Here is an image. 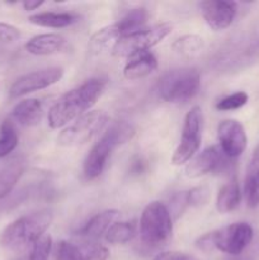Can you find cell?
Wrapping results in <instances>:
<instances>
[{
	"label": "cell",
	"instance_id": "1",
	"mask_svg": "<svg viewBox=\"0 0 259 260\" xmlns=\"http://www.w3.org/2000/svg\"><path fill=\"white\" fill-rule=\"evenodd\" d=\"M104 90V81L90 79L78 88L63 94L48 111V124L58 129L78 119L91 108Z\"/></svg>",
	"mask_w": 259,
	"mask_h": 260
},
{
	"label": "cell",
	"instance_id": "2",
	"mask_svg": "<svg viewBox=\"0 0 259 260\" xmlns=\"http://www.w3.org/2000/svg\"><path fill=\"white\" fill-rule=\"evenodd\" d=\"M52 221L53 215L48 210L22 216L2 231L0 245L9 251L24 253L45 235Z\"/></svg>",
	"mask_w": 259,
	"mask_h": 260
},
{
	"label": "cell",
	"instance_id": "3",
	"mask_svg": "<svg viewBox=\"0 0 259 260\" xmlns=\"http://www.w3.org/2000/svg\"><path fill=\"white\" fill-rule=\"evenodd\" d=\"M134 135L135 129L127 122L119 121L111 124L86 155L84 160V175L88 179H95L96 177H99L103 173L114 149L119 145L126 144Z\"/></svg>",
	"mask_w": 259,
	"mask_h": 260
},
{
	"label": "cell",
	"instance_id": "4",
	"mask_svg": "<svg viewBox=\"0 0 259 260\" xmlns=\"http://www.w3.org/2000/svg\"><path fill=\"white\" fill-rule=\"evenodd\" d=\"M173 233L170 211L164 203H149L142 211L140 218L141 241L149 248H159L169 241Z\"/></svg>",
	"mask_w": 259,
	"mask_h": 260
},
{
	"label": "cell",
	"instance_id": "5",
	"mask_svg": "<svg viewBox=\"0 0 259 260\" xmlns=\"http://www.w3.org/2000/svg\"><path fill=\"white\" fill-rule=\"evenodd\" d=\"M200 86V73L193 68H182L164 74L157 84V91L163 101L185 103L197 95Z\"/></svg>",
	"mask_w": 259,
	"mask_h": 260
},
{
	"label": "cell",
	"instance_id": "6",
	"mask_svg": "<svg viewBox=\"0 0 259 260\" xmlns=\"http://www.w3.org/2000/svg\"><path fill=\"white\" fill-rule=\"evenodd\" d=\"M259 58V37L249 36L235 40L218 52L215 63L218 70L236 71L251 65Z\"/></svg>",
	"mask_w": 259,
	"mask_h": 260
},
{
	"label": "cell",
	"instance_id": "7",
	"mask_svg": "<svg viewBox=\"0 0 259 260\" xmlns=\"http://www.w3.org/2000/svg\"><path fill=\"white\" fill-rule=\"evenodd\" d=\"M107 121H108V116L103 111L86 112L58 135V145L65 147H74L86 144L99 131H102Z\"/></svg>",
	"mask_w": 259,
	"mask_h": 260
},
{
	"label": "cell",
	"instance_id": "8",
	"mask_svg": "<svg viewBox=\"0 0 259 260\" xmlns=\"http://www.w3.org/2000/svg\"><path fill=\"white\" fill-rule=\"evenodd\" d=\"M172 32V25L168 23L154 25L149 29H142L122 37L112 52L118 57H131L140 52H146L150 48L161 42Z\"/></svg>",
	"mask_w": 259,
	"mask_h": 260
},
{
	"label": "cell",
	"instance_id": "9",
	"mask_svg": "<svg viewBox=\"0 0 259 260\" xmlns=\"http://www.w3.org/2000/svg\"><path fill=\"white\" fill-rule=\"evenodd\" d=\"M254 230L249 223L236 222L210 233L213 250L222 251L231 256H239L253 241Z\"/></svg>",
	"mask_w": 259,
	"mask_h": 260
},
{
	"label": "cell",
	"instance_id": "10",
	"mask_svg": "<svg viewBox=\"0 0 259 260\" xmlns=\"http://www.w3.org/2000/svg\"><path fill=\"white\" fill-rule=\"evenodd\" d=\"M201 129H202V111L198 106L193 107L187 113L183 124L182 139L173 154L174 165L189 161L201 146Z\"/></svg>",
	"mask_w": 259,
	"mask_h": 260
},
{
	"label": "cell",
	"instance_id": "11",
	"mask_svg": "<svg viewBox=\"0 0 259 260\" xmlns=\"http://www.w3.org/2000/svg\"><path fill=\"white\" fill-rule=\"evenodd\" d=\"M63 70L61 68H46L32 71L18 78L9 89V96L12 99L20 98L33 91L42 90L61 80Z\"/></svg>",
	"mask_w": 259,
	"mask_h": 260
},
{
	"label": "cell",
	"instance_id": "12",
	"mask_svg": "<svg viewBox=\"0 0 259 260\" xmlns=\"http://www.w3.org/2000/svg\"><path fill=\"white\" fill-rule=\"evenodd\" d=\"M53 260H107L109 251L96 241L62 240L52 248Z\"/></svg>",
	"mask_w": 259,
	"mask_h": 260
},
{
	"label": "cell",
	"instance_id": "13",
	"mask_svg": "<svg viewBox=\"0 0 259 260\" xmlns=\"http://www.w3.org/2000/svg\"><path fill=\"white\" fill-rule=\"evenodd\" d=\"M217 136L220 149L230 159L240 156L246 149L248 137L245 128L235 119H225L217 127Z\"/></svg>",
	"mask_w": 259,
	"mask_h": 260
},
{
	"label": "cell",
	"instance_id": "14",
	"mask_svg": "<svg viewBox=\"0 0 259 260\" xmlns=\"http://www.w3.org/2000/svg\"><path fill=\"white\" fill-rule=\"evenodd\" d=\"M201 14L213 30H223L233 24L236 15V4L225 0H206L200 4Z\"/></svg>",
	"mask_w": 259,
	"mask_h": 260
},
{
	"label": "cell",
	"instance_id": "15",
	"mask_svg": "<svg viewBox=\"0 0 259 260\" xmlns=\"http://www.w3.org/2000/svg\"><path fill=\"white\" fill-rule=\"evenodd\" d=\"M230 157L226 156L220 147L211 146L203 150L185 168V174L189 178H200L208 173L217 172L228 165V160Z\"/></svg>",
	"mask_w": 259,
	"mask_h": 260
},
{
	"label": "cell",
	"instance_id": "16",
	"mask_svg": "<svg viewBox=\"0 0 259 260\" xmlns=\"http://www.w3.org/2000/svg\"><path fill=\"white\" fill-rule=\"evenodd\" d=\"M25 50L36 56H48L68 50V41L56 33H43L35 36L25 43Z\"/></svg>",
	"mask_w": 259,
	"mask_h": 260
},
{
	"label": "cell",
	"instance_id": "17",
	"mask_svg": "<svg viewBox=\"0 0 259 260\" xmlns=\"http://www.w3.org/2000/svg\"><path fill=\"white\" fill-rule=\"evenodd\" d=\"M119 216L117 210H106L96 213L94 217H91L83 228L80 229L79 234L85 238V240L96 241L101 236L106 235L108 229L111 228Z\"/></svg>",
	"mask_w": 259,
	"mask_h": 260
},
{
	"label": "cell",
	"instance_id": "18",
	"mask_svg": "<svg viewBox=\"0 0 259 260\" xmlns=\"http://www.w3.org/2000/svg\"><path fill=\"white\" fill-rule=\"evenodd\" d=\"M43 108L38 99L28 98L15 104L12 111V118L15 123L23 127H33L42 119Z\"/></svg>",
	"mask_w": 259,
	"mask_h": 260
},
{
	"label": "cell",
	"instance_id": "19",
	"mask_svg": "<svg viewBox=\"0 0 259 260\" xmlns=\"http://www.w3.org/2000/svg\"><path fill=\"white\" fill-rule=\"evenodd\" d=\"M25 170V161L22 157H13L0 168V201L12 193Z\"/></svg>",
	"mask_w": 259,
	"mask_h": 260
},
{
	"label": "cell",
	"instance_id": "20",
	"mask_svg": "<svg viewBox=\"0 0 259 260\" xmlns=\"http://www.w3.org/2000/svg\"><path fill=\"white\" fill-rule=\"evenodd\" d=\"M157 68V60L150 51L140 52L131 56L123 70L124 78L128 80H137L154 73Z\"/></svg>",
	"mask_w": 259,
	"mask_h": 260
},
{
	"label": "cell",
	"instance_id": "21",
	"mask_svg": "<svg viewBox=\"0 0 259 260\" xmlns=\"http://www.w3.org/2000/svg\"><path fill=\"white\" fill-rule=\"evenodd\" d=\"M244 193L249 207L254 208L259 205V146L254 150L246 169Z\"/></svg>",
	"mask_w": 259,
	"mask_h": 260
},
{
	"label": "cell",
	"instance_id": "22",
	"mask_svg": "<svg viewBox=\"0 0 259 260\" xmlns=\"http://www.w3.org/2000/svg\"><path fill=\"white\" fill-rule=\"evenodd\" d=\"M122 36L121 29L117 25V23L112 25H107V27L102 28V29L96 30L90 38V42H89V48L93 53L99 55V53L104 52L108 48H112L116 46V43L118 42Z\"/></svg>",
	"mask_w": 259,
	"mask_h": 260
},
{
	"label": "cell",
	"instance_id": "23",
	"mask_svg": "<svg viewBox=\"0 0 259 260\" xmlns=\"http://www.w3.org/2000/svg\"><path fill=\"white\" fill-rule=\"evenodd\" d=\"M241 202V190L235 179L226 183L220 189L216 200V207L220 213H229L236 210Z\"/></svg>",
	"mask_w": 259,
	"mask_h": 260
},
{
	"label": "cell",
	"instance_id": "24",
	"mask_svg": "<svg viewBox=\"0 0 259 260\" xmlns=\"http://www.w3.org/2000/svg\"><path fill=\"white\" fill-rule=\"evenodd\" d=\"M32 24L45 28H66L75 23L78 17L71 13H56V12H45L33 14L28 18Z\"/></svg>",
	"mask_w": 259,
	"mask_h": 260
},
{
	"label": "cell",
	"instance_id": "25",
	"mask_svg": "<svg viewBox=\"0 0 259 260\" xmlns=\"http://www.w3.org/2000/svg\"><path fill=\"white\" fill-rule=\"evenodd\" d=\"M147 17L149 15L145 8H134V9H130L119 22H117V25L124 37L127 35L145 29L144 25L147 22Z\"/></svg>",
	"mask_w": 259,
	"mask_h": 260
},
{
	"label": "cell",
	"instance_id": "26",
	"mask_svg": "<svg viewBox=\"0 0 259 260\" xmlns=\"http://www.w3.org/2000/svg\"><path fill=\"white\" fill-rule=\"evenodd\" d=\"M136 235V226L134 222L128 221H121V222H114L108 231L106 233L104 238L106 241L113 245H119V244H127L132 240Z\"/></svg>",
	"mask_w": 259,
	"mask_h": 260
},
{
	"label": "cell",
	"instance_id": "27",
	"mask_svg": "<svg viewBox=\"0 0 259 260\" xmlns=\"http://www.w3.org/2000/svg\"><path fill=\"white\" fill-rule=\"evenodd\" d=\"M205 47V41L197 35H184L175 40L173 50L184 57H197Z\"/></svg>",
	"mask_w": 259,
	"mask_h": 260
},
{
	"label": "cell",
	"instance_id": "28",
	"mask_svg": "<svg viewBox=\"0 0 259 260\" xmlns=\"http://www.w3.org/2000/svg\"><path fill=\"white\" fill-rule=\"evenodd\" d=\"M18 132L10 119H5L0 126V159L8 156L18 146Z\"/></svg>",
	"mask_w": 259,
	"mask_h": 260
},
{
	"label": "cell",
	"instance_id": "29",
	"mask_svg": "<svg viewBox=\"0 0 259 260\" xmlns=\"http://www.w3.org/2000/svg\"><path fill=\"white\" fill-rule=\"evenodd\" d=\"M52 238L48 234H45L40 240L33 244L29 250L12 260H48L52 253Z\"/></svg>",
	"mask_w": 259,
	"mask_h": 260
},
{
	"label": "cell",
	"instance_id": "30",
	"mask_svg": "<svg viewBox=\"0 0 259 260\" xmlns=\"http://www.w3.org/2000/svg\"><path fill=\"white\" fill-rule=\"evenodd\" d=\"M248 99L249 96L245 91H236V93L221 99V101L216 104V108H217L218 111H234V109H239L241 108V107L245 106V104L248 103Z\"/></svg>",
	"mask_w": 259,
	"mask_h": 260
},
{
	"label": "cell",
	"instance_id": "31",
	"mask_svg": "<svg viewBox=\"0 0 259 260\" xmlns=\"http://www.w3.org/2000/svg\"><path fill=\"white\" fill-rule=\"evenodd\" d=\"M210 188L207 185H198V187L192 188L189 192H187V202L188 205L198 206L206 205L210 200Z\"/></svg>",
	"mask_w": 259,
	"mask_h": 260
},
{
	"label": "cell",
	"instance_id": "32",
	"mask_svg": "<svg viewBox=\"0 0 259 260\" xmlns=\"http://www.w3.org/2000/svg\"><path fill=\"white\" fill-rule=\"evenodd\" d=\"M20 38V30L8 23L0 22V46L14 43Z\"/></svg>",
	"mask_w": 259,
	"mask_h": 260
},
{
	"label": "cell",
	"instance_id": "33",
	"mask_svg": "<svg viewBox=\"0 0 259 260\" xmlns=\"http://www.w3.org/2000/svg\"><path fill=\"white\" fill-rule=\"evenodd\" d=\"M154 260H197L195 256L188 255L185 253H179V251H165L160 253L159 255L155 256Z\"/></svg>",
	"mask_w": 259,
	"mask_h": 260
},
{
	"label": "cell",
	"instance_id": "34",
	"mask_svg": "<svg viewBox=\"0 0 259 260\" xmlns=\"http://www.w3.org/2000/svg\"><path fill=\"white\" fill-rule=\"evenodd\" d=\"M42 4L43 0H25V2H23V8L29 12V10L37 9V8H40Z\"/></svg>",
	"mask_w": 259,
	"mask_h": 260
},
{
	"label": "cell",
	"instance_id": "35",
	"mask_svg": "<svg viewBox=\"0 0 259 260\" xmlns=\"http://www.w3.org/2000/svg\"><path fill=\"white\" fill-rule=\"evenodd\" d=\"M2 211H3V203L2 201H0V213H2Z\"/></svg>",
	"mask_w": 259,
	"mask_h": 260
}]
</instances>
